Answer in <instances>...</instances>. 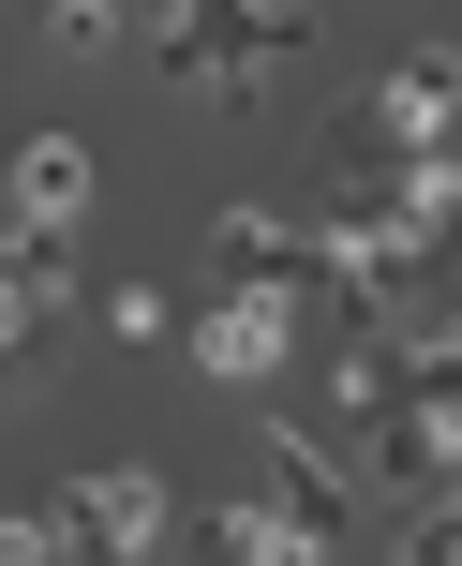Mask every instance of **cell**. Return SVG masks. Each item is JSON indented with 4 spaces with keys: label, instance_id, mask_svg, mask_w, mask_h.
Returning a JSON list of instances; mask_svg holds the SVG:
<instances>
[{
    "label": "cell",
    "instance_id": "cell-6",
    "mask_svg": "<svg viewBox=\"0 0 462 566\" xmlns=\"http://www.w3.org/2000/svg\"><path fill=\"white\" fill-rule=\"evenodd\" d=\"M209 283H328V224H269V209H224V224H209Z\"/></svg>",
    "mask_w": 462,
    "mask_h": 566
},
{
    "label": "cell",
    "instance_id": "cell-8",
    "mask_svg": "<svg viewBox=\"0 0 462 566\" xmlns=\"http://www.w3.org/2000/svg\"><path fill=\"white\" fill-rule=\"evenodd\" d=\"M90 195H105V165H90V135H30V149H15V224L75 239V224H90Z\"/></svg>",
    "mask_w": 462,
    "mask_h": 566
},
{
    "label": "cell",
    "instance_id": "cell-2",
    "mask_svg": "<svg viewBox=\"0 0 462 566\" xmlns=\"http://www.w3.org/2000/svg\"><path fill=\"white\" fill-rule=\"evenodd\" d=\"M269 45H298V30H284V0H179V30H165L149 60H165L179 90H224V105H254Z\"/></svg>",
    "mask_w": 462,
    "mask_h": 566
},
{
    "label": "cell",
    "instance_id": "cell-12",
    "mask_svg": "<svg viewBox=\"0 0 462 566\" xmlns=\"http://www.w3.org/2000/svg\"><path fill=\"white\" fill-rule=\"evenodd\" d=\"M119 30H135V45H165V30H179V0H119Z\"/></svg>",
    "mask_w": 462,
    "mask_h": 566
},
{
    "label": "cell",
    "instance_id": "cell-13",
    "mask_svg": "<svg viewBox=\"0 0 462 566\" xmlns=\"http://www.w3.org/2000/svg\"><path fill=\"white\" fill-rule=\"evenodd\" d=\"M0 552H15V522H0Z\"/></svg>",
    "mask_w": 462,
    "mask_h": 566
},
{
    "label": "cell",
    "instance_id": "cell-4",
    "mask_svg": "<svg viewBox=\"0 0 462 566\" xmlns=\"http://www.w3.org/2000/svg\"><path fill=\"white\" fill-rule=\"evenodd\" d=\"M284 343H298V283H209V313H195V373L209 388H269Z\"/></svg>",
    "mask_w": 462,
    "mask_h": 566
},
{
    "label": "cell",
    "instance_id": "cell-1",
    "mask_svg": "<svg viewBox=\"0 0 462 566\" xmlns=\"http://www.w3.org/2000/svg\"><path fill=\"white\" fill-rule=\"evenodd\" d=\"M179 537V492L149 478V462H105V478L45 492V507L15 522V552H165Z\"/></svg>",
    "mask_w": 462,
    "mask_h": 566
},
{
    "label": "cell",
    "instance_id": "cell-10",
    "mask_svg": "<svg viewBox=\"0 0 462 566\" xmlns=\"http://www.w3.org/2000/svg\"><path fill=\"white\" fill-rule=\"evenodd\" d=\"M374 90L403 105V135H418V149H462V60H448V45H388V60H374Z\"/></svg>",
    "mask_w": 462,
    "mask_h": 566
},
{
    "label": "cell",
    "instance_id": "cell-3",
    "mask_svg": "<svg viewBox=\"0 0 462 566\" xmlns=\"http://www.w3.org/2000/svg\"><path fill=\"white\" fill-rule=\"evenodd\" d=\"M418 269H433V224H418V195H328V283H344L358 313H388Z\"/></svg>",
    "mask_w": 462,
    "mask_h": 566
},
{
    "label": "cell",
    "instance_id": "cell-5",
    "mask_svg": "<svg viewBox=\"0 0 462 566\" xmlns=\"http://www.w3.org/2000/svg\"><path fill=\"white\" fill-rule=\"evenodd\" d=\"M269 492H284V507L314 522V552H344V507H358V462L328 448V432H298V418H269Z\"/></svg>",
    "mask_w": 462,
    "mask_h": 566
},
{
    "label": "cell",
    "instance_id": "cell-11",
    "mask_svg": "<svg viewBox=\"0 0 462 566\" xmlns=\"http://www.w3.org/2000/svg\"><path fill=\"white\" fill-rule=\"evenodd\" d=\"M45 30H60V60H105V45H135V30H119V0H60Z\"/></svg>",
    "mask_w": 462,
    "mask_h": 566
},
{
    "label": "cell",
    "instance_id": "cell-9",
    "mask_svg": "<svg viewBox=\"0 0 462 566\" xmlns=\"http://www.w3.org/2000/svg\"><path fill=\"white\" fill-rule=\"evenodd\" d=\"M195 552H224V566H328V552H314V522H298L284 492H239V507H209V522H195Z\"/></svg>",
    "mask_w": 462,
    "mask_h": 566
},
{
    "label": "cell",
    "instance_id": "cell-7",
    "mask_svg": "<svg viewBox=\"0 0 462 566\" xmlns=\"http://www.w3.org/2000/svg\"><path fill=\"white\" fill-rule=\"evenodd\" d=\"M75 298V269H60V239L45 224H0V373L30 358V343H45V313Z\"/></svg>",
    "mask_w": 462,
    "mask_h": 566
}]
</instances>
